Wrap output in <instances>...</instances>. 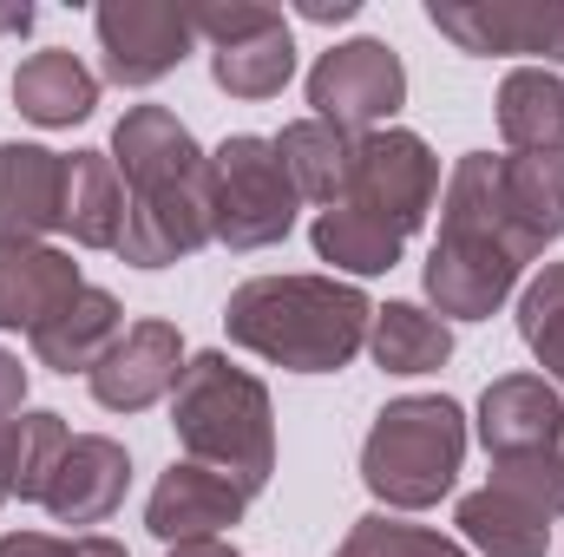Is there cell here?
<instances>
[{"mask_svg":"<svg viewBox=\"0 0 564 557\" xmlns=\"http://www.w3.org/2000/svg\"><path fill=\"white\" fill-rule=\"evenodd\" d=\"M66 157L46 144H0V243H40L59 230Z\"/></svg>","mask_w":564,"mask_h":557,"instance_id":"cell-17","label":"cell"},{"mask_svg":"<svg viewBox=\"0 0 564 557\" xmlns=\"http://www.w3.org/2000/svg\"><path fill=\"white\" fill-rule=\"evenodd\" d=\"M171 433L184 446V459L217 466L224 479H237L250 499L270 485L276 472V414H270V387L237 368L230 354H191L184 381L171 394Z\"/></svg>","mask_w":564,"mask_h":557,"instance_id":"cell-2","label":"cell"},{"mask_svg":"<svg viewBox=\"0 0 564 557\" xmlns=\"http://www.w3.org/2000/svg\"><path fill=\"white\" fill-rule=\"evenodd\" d=\"M466 459V414L446 394H401L388 401L361 439V485L388 512H426L453 492Z\"/></svg>","mask_w":564,"mask_h":557,"instance_id":"cell-3","label":"cell"},{"mask_svg":"<svg viewBox=\"0 0 564 557\" xmlns=\"http://www.w3.org/2000/svg\"><path fill=\"white\" fill-rule=\"evenodd\" d=\"M558 466H564V439H558Z\"/></svg>","mask_w":564,"mask_h":557,"instance_id":"cell-37","label":"cell"},{"mask_svg":"<svg viewBox=\"0 0 564 557\" xmlns=\"http://www.w3.org/2000/svg\"><path fill=\"white\" fill-rule=\"evenodd\" d=\"M355 144L341 125H328V119H295V125H282L276 132V157L282 171H289V184H295V197L302 204H341V190H348V177H355Z\"/></svg>","mask_w":564,"mask_h":557,"instance_id":"cell-22","label":"cell"},{"mask_svg":"<svg viewBox=\"0 0 564 557\" xmlns=\"http://www.w3.org/2000/svg\"><path fill=\"white\" fill-rule=\"evenodd\" d=\"M335 557H473L459 538H440L426 525H401L388 512H368L348 525V538L335 545Z\"/></svg>","mask_w":564,"mask_h":557,"instance_id":"cell-28","label":"cell"},{"mask_svg":"<svg viewBox=\"0 0 564 557\" xmlns=\"http://www.w3.org/2000/svg\"><path fill=\"white\" fill-rule=\"evenodd\" d=\"M20 407H26V368H20V354L0 348V419H13Z\"/></svg>","mask_w":564,"mask_h":557,"instance_id":"cell-31","label":"cell"},{"mask_svg":"<svg viewBox=\"0 0 564 557\" xmlns=\"http://www.w3.org/2000/svg\"><path fill=\"white\" fill-rule=\"evenodd\" d=\"M426 20L459 53H532L564 66V0H433Z\"/></svg>","mask_w":564,"mask_h":557,"instance_id":"cell-10","label":"cell"},{"mask_svg":"<svg viewBox=\"0 0 564 557\" xmlns=\"http://www.w3.org/2000/svg\"><path fill=\"white\" fill-rule=\"evenodd\" d=\"M33 26V7H0V40L7 33H26Z\"/></svg>","mask_w":564,"mask_h":557,"instance_id":"cell-36","label":"cell"},{"mask_svg":"<svg viewBox=\"0 0 564 557\" xmlns=\"http://www.w3.org/2000/svg\"><path fill=\"white\" fill-rule=\"evenodd\" d=\"M519 341L545 368V381H564V263H545L519 288Z\"/></svg>","mask_w":564,"mask_h":557,"instance_id":"cell-27","label":"cell"},{"mask_svg":"<svg viewBox=\"0 0 564 557\" xmlns=\"http://www.w3.org/2000/svg\"><path fill=\"white\" fill-rule=\"evenodd\" d=\"M308 237H315V256L335 263V270H348V276H388V270L401 263V250H408L394 230H381V223L361 217L355 204H328Z\"/></svg>","mask_w":564,"mask_h":557,"instance_id":"cell-26","label":"cell"},{"mask_svg":"<svg viewBox=\"0 0 564 557\" xmlns=\"http://www.w3.org/2000/svg\"><path fill=\"white\" fill-rule=\"evenodd\" d=\"M499 139L512 151H564V79L552 66H519L499 86Z\"/></svg>","mask_w":564,"mask_h":557,"instance_id":"cell-24","label":"cell"},{"mask_svg":"<svg viewBox=\"0 0 564 557\" xmlns=\"http://www.w3.org/2000/svg\"><path fill=\"white\" fill-rule=\"evenodd\" d=\"M13 419H0V499H13Z\"/></svg>","mask_w":564,"mask_h":557,"instance_id":"cell-34","label":"cell"},{"mask_svg":"<svg viewBox=\"0 0 564 557\" xmlns=\"http://www.w3.org/2000/svg\"><path fill=\"white\" fill-rule=\"evenodd\" d=\"M66 446H73V433H66L59 414H20L13 419V499H33L40 505V492H46V479H53V466H59Z\"/></svg>","mask_w":564,"mask_h":557,"instance_id":"cell-29","label":"cell"},{"mask_svg":"<svg viewBox=\"0 0 564 557\" xmlns=\"http://www.w3.org/2000/svg\"><path fill=\"white\" fill-rule=\"evenodd\" d=\"M13 106H20V119H33V125H79V119H93V106H99V73H93L79 53H66V46L26 53L20 73H13Z\"/></svg>","mask_w":564,"mask_h":557,"instance_id":"cell-20","label":"cell"},{"mask_svg":"<svg viewBox=\"0 0 564 557\" xmlns=\"http://www.w3.org/2000/svg\"><path fill=\"white\" fill-rule=\"evenodd\" d=\"M73 557H126V545L106 538V532H79V538H73Z\"/></svg>","mask_w":564,"mask_h":557,"instance_id":"cell-33","label":"cell"},{"mask_svg":"<svg viewBox=\"0 0 564 557\" xmlns=\"http://www.w3.org/2000/svg\"><path fill=\"white\" fill-rule=\"evenodd\" d=\"M164 557H237V545H224V538H197V545H171Z\"/></svg>","mask_w":564,"mask_h":557,"instance_id":"cell-35","label":"cell"},{"mask_svg":"<svg viewBox=\"0 0 564 557\" xmlns=\"http://www.w3.org/2000/svg\"><path fill=\"white\" fill-rule=\"evenodd\" d=\"M295 13L322 20V26H341V20H355V0H295Z\"/></svg>","mask_w":564,"mask_h":557,"instance_id":"cell-32","label":"cell"},{"mask_svg":"<svg viewBox=\"0 0 564 557\" xmlns=\"http://www.w3.org/2000/svg\"><path fill=\"white\" fill-rule=\"evenodd\" d=\"M295 184L276 157V139L237 132L210 151V217H217V243L224 250H270L295 230Z\"/></svg>","mask_w":564,"mask_h":557,"instance_id":"cell-5","label":"cell"},{"mask_svg":"<svg viewBox=\"0 0 564 557\" xmlns=\"http://www.w3.org/2000/svg\"><path fill=\"white\" fill-rule=\"evenodd\" d=\"M375 328V302L335 276H250L224 302V335L289 374H341Z\"/></svg>","mask_w":564,"mask_h":557,"instance_id":"cell-1","label":"cell"},{"mask_svg":"<svg viewBox=\"0 0 564 557\" xmlns=\"http://www.w3.org/2000/svg\"><path fill=\"white\" fill-rule=\"evenodd\" d=\"M79 263L53 243H0V328H40L79 295Z\"/></svg>","mask_w":564,"mask_h":557,"instance_id":"cell-19","label":"cell"},{"mask_svg":"<svg viewBox=\"0 0 564 557\" xmlns=\"http://www.w3.org/2000/svg\"><path fill=\"white\" fill-rule=\"evenodd\" d=\"M558 439H564V401L545 374H499L479 394V446L492 452V466L558 452Z\"/></svg>","mask_w":564,"mask_h":557,"instance_id":"cell-15","label":"cell"},{"mask_svg":"<svg viewBox=\"0 0 564 557\" xmlns=\"http://www.w3.org/2000/svg\"><path fill=\"white\" fill-rule=\"evenodd\" d=\"M197 20V40H210V79L230 92V99H276L295 73V40H289V20L282 7L263 0H210V7H191Z\"/></svg>","mask_w":564,"mask_h":557,"instance_id":"cell-6","label":"cell"},{"mask_svg":"<svg viewBox=\"0 0 564 557\" xmlns=\"http://www.w3.org/2000/svg\"><path fill=\"white\" fill-rule=\"evenodd\" d=\"M250 512V492L237 479H224L217 466H197V459H177L151 499H144V525L151 538L164 545H197V538H224L230 525H243Z\"/></svg>","mask_w":564,"mask_h":557,"instance_id":"cell-14","label":"cell"},{"mask_svg":"<svg viewBox=\"0 0 564 557\" xmlns=\"http://www.w3.org/2000/svg\"><path fill=\"white\" fill-rule=\"evenodd\" d=\"M86 381H93V401L106 414H144V407H158L184 381V335H177V321H158V315L132 321Z\"/></svg>","mask_w":564,"mask_h":557,"instance_id":"cell-13","label":"cell"},{"mask_svg":"<svg viewBox=\"0 0 564 557\" xmlns=\"http://www.w3.org/2000/svg\"><path fill=\"white\" fill-rule=\"evenodd\" d=\"M126 485H132L126 446L106 439V433H79V439L59 452V466H53L40 505H46L59 525H106V518L126 505Z\"/></svg>","mask_w":564,"mask_h":557,"instance_id":"cell-16","label":"cell"},{"mask_svg":"<svg viewBox=\"0 0 564 557\" xmlns=\"http://www.w3.org/2000/svg\"><path fill=\"white\" fill-rule=\"evenodd\" d=\"M368 354L388 374H433V368L453 361V328L421 302H388V308H375Z\"/></svg>","mask_w":564,"mask_h":557,"instance_id":"cell-25","label":"cell"},{"mask_svg":"<svg viewBox=\"0 0 564 557\" xmlns=\"http://www.w3.org/2000/svg\"><path fill=\"white\" fill-rule=\"evenodd\" d=\"M564 518V466L558 452L506 459L479 492L459 499V545L473 557H545L552 525Z\"/></svg>","mask_w":564,"mask_h":557,"instance_id":"cell-4","label":"cell"},{"mask_svg":"<svg viewBox=\"0 0 564 557\" xmlns=\"http://www.w3.org/2000/svg\"><path fill=\"white\" fill-rule=\"evenodd\" d=\"M0 557H73V538H53V532H7Z\"/></svg>","mask_w":564,"mask_h":557,"instance_id":"cell-30","label":"cell"},{"mask_svg":"<svg viewBox=\"0 0 564 557\" xmlns=\"http://www.w3.org/2000/svg\"><path fill=\"white\" fill-rule=\"evenodd\" d=\"M112 164L126 177V197H171L210 177V157L171 106H132L112 132Z\"/></svg>","mask_w":564,"mask_h":557,"instance_id":"cell-12","label":"cell"},{"mask_svg":"<svg viewBox=\"0 0 564 557\" xmlns=\"http://www.w3.org/2000/svg\"><path fill=\"white\" fill-rule=\"evenodd\" d=\"M126 335V308H119V295L112 288H79L53 321H40L26 341H33V361L40 368H53V374H93L106 354H112V341Z\"/></svg>","mask_w":564,"mask_h":557,"instance_id":"cell-18","label":"cell"},{"mask_svg":"<svg viewBox=\"0 0 564 557\" xmlns=\"http://www.w3.org/2000/svg\"><path fill=\"white\" fill-rule=\"evenodd\" d=\"M93 26H99V53H106L112 86H158L197 46V20L177 0H106L93 13Z\"/></svg>","mask_w":564,"mask_h":557,"instance_id":"cell-9","label":"cell"},{"mask_svg":"<svg viewBox=\"0 0 564 557\" xmlns=\"http://www.w3.org/2000/svg\"><path fill=\"white\" fill-rule=\"evenodd\" d=\"M59 230H73V243H86V250H119V237H126V177H119L112 151H73L66 157Z\"/></svg>","mask_w":564,"mask_h":557,"instance_id":"cell-21","label":"cell"},{"mask_svg":"<svg viewBox=\"0 0 564 557\" xmlns=\"http://www.w3.org/2000/svg\"><path fill=\"white\" fill-rule=\"evenodd\" d=\"M499 184H506V204H512L519 230L545 256V243L564 237V151H506Z\"/></svg>","mask_w":564,"mask_h":557,"instance_id":"cell-23","label":"cell"},{"mask_svg":"<svg viewBox=\"0 0 564 557\" xmlns=\"http://www.w3.org/2000/svg\"><path fill=\"white\" fill-rule=\"evenodd\" d=\"M341 204H355L361 217H375L381 230H394L401 243L426 223V210L440 204V157L426 151L421 132H368L355 144V177L341 190Z\"/></svg>","mask_w":564,"mask_h":557,"instance_id":"cell-7","label":"cell"},{"mask_svg":"<svg viewBox=\"0 0 564 557\" xmlns=\"http://www.w3.org/2000/svg\"><path fill=\"white\" fill-rule=\"evenodd\" d=\"M519 276H525V263L473 230H440L426 250V295H433L440 321H486L492 308H506Z\"/></svg>","mask_w":564,"mask_h":557,"instance_id":"cell-11","label":"cell"},{"mask_svg":"<svg viewBox=\"0 0 564 557\" xmlns=\"http://www.w3.org/2000/svg\"><path fill=\"white\" fill-rule=\"evenodd\" d=\"M308 106H315V119L341 125L348 139L388 132V119L408 106V66L388 40H341L315 59Z\"/></svg>","mask_w":564,"mask_h":557,"instance_id":"cell-8","label":"cell"}]
</instances>
